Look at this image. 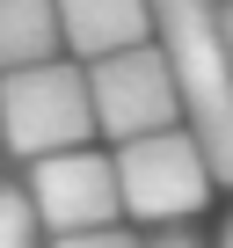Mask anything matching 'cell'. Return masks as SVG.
Listing matches in <instances>:
<instances>
[{
    "label": "cell",
    "mask_w": 233,
    "mask_h": 248,
    "mask_svg": "<svg viewBox=\"0 0 233 248\" xmlns=\"http://www.w3.org/2000/svg\"><path fill=\"white\" fill-rule=\"evenodd\" d=\"M58 44H66V15H58V0H0V73L51 66Z\"/></svg>",
    "instance_id": "obj_7"
},
{
    "label": "cell",
    "mask_w": 233,
    "mask_h": 248,
    "mask_svg": "<svg viewBox=\"0 0 233 248\" xmlns=\"http://www.w3.org/2000/svg\"><path fill=\"white\" fill-rule=\"evenodd\" d=\"M153 44L175 66L189 132L204 139L211 168L233 183V44L218 22V0H153Z\"/></svg>",
    "instance_id": "obj_1"
},
{
    "label": "cell",
    "mask_w": 233,
    "mask_h": 248,
    "mask_svg": "<svg viewBox=\"0 0 233 248\" xmlns=\"http://www.w3.org/2000/svg\"><path fill=\"white\" fill-rule=\"evenodd\" d=\"M0 117H8V154H22L29 168L51 154H80L102 117H95V88L80 59H51L29 73H0Z\"/></svg>",
    "instance_id": "obj_2"
},
{
    "label": "cell",
    "mask_w": 233,
    "mask_h": 248,
    "mask_svg": "<svg viewBox=\"0 0 233 248\" xmlns=\"http://www.w3.org/2000/svg\"><path fill=\"white\" fill-rule=\"evenodd\" d=\"M146 248H204V233L197 226H160V233H146Z\"/></svg>",
    "instance_id": "obj_10"
},
{
    "label": "cell",
    "mask_w": 233,
    "mask_h": 248,
    "mask_svg": "<svg viewBox=\"0 0 233 248\" xmlns=\"http://www.w3.org/2000/svg\"><path fill=\"white\" fill-rule=\"evenodd\" d=\"M51 248H146V233H124V226H102V233H66Z\"/></svg>",
    "instance_id": "obj_9"
},
{
    "label": "cell",
    "mask_w": 233,
    "mask_h": 248,
    "mask_svg": "<svg viewBox=\"0 0 233 248\" xmlns=\"http://www.w3.org/2000/svg\"><path fill=\"white\" fill-rule=\"evenodd\" d=\"M218 22H226V44H233V0H218Z\"/></svg>",
    "instance_id": "obj_11"
},
{
    "label": "cell",
    "mask_w": 233,
    "mask_h": 248,
    "mask_svg": "<svg viewBox=\"0 0 233 248\" xmlns=\"http://www.w3.org/2000/svg\"><path fill=\"white\" fill-rule=\"evenodd\" d=\"M58 15H66V51H80V66L139 51L153 37V0H58Z\"/></svg>",
    "instance_id": "obj_6"
},
{
    "label": "cell",
    "mask_w": 233,
    "mask_h": 248,
    "mask_svg": "<svg viewBox=\"0 0 233 248\" xmlns=\"http://www.w3.org/2000/svg\"><path fill=\"white\" fill-rule=\"evenodd\" d=\"M0 248H44V219L22 183H0Z\"/></svg>",
    "instance_id": "obj_8"
},
{
    "label": "cell",
    "mask_w": 233,
    "mask_h": 248,
    "mask_svg": "<svg viewBox=\"0 0 233 248\" xmlns=\"http://www.w3.org/2000/svg\"><path fill=\"white\" fill-rule=\"evenodd\" d=\"M218 248H233V219H226V241H218Z\"/></svg>",
    "instance_id": "obj_12"
},
{
    "label": "cell",
    "mask_w": 233,
    "mask_h": 248,
    "mask_svg": "<svg viewBox=\"0 0 233 248\" xmlns=\"http://www.w3.org/2000/svg\"><path fill=\"white\" fill-rule=\"evenodd\" d=\"M0 146H8V117H0Z\"/></svg>",
    "instance_id": "obj_13"
},
{
    "label": "cell",
    "mask_w": 233,
    "mask_h": 248,
    "mask_svg": "<svg viewBox=\"0 0 233 248\" xmlns=\"http://www.w3.org/2000/svg\"><path fill=\"white\" fill-rule=\"evenodd\" d=\"M87 88H95V117L116 146H139L153 132H175L182 117V88H175V66L160 44H139V51H116L102 66H87Z\"/></svg>",
    "instance_id": "obj_4"
},
{
    "label": "cell",
    "mask_w": 233,
    "mask_h": 248,
    "mask_svg": "<svg viewBox=\"0 0 233 248\" xmlns=\"http://www.w3.org/2000/svg\"><path fill=\"white\" fill-rule=\"evenodd\" d=\"M116 175H124V212H139L146 226H189L218 183V168L189 124L153 132L139 146H116Z\"/></svg>",
    "instance_id": "obj_3"
},
{
    "label": "cell",
    "mask_w": 233,
    "mask_h": 248,
    "mask_svg": "<svg viewBox=\"0 0 233 248\" xmlns=\"http://www.w3.org/2000/svg\"><path fill=\"white\" fill-rule=\"evenodd\" d=\"M22 190H29L37 219H44L58 241H66V233H102V226H116V212H124V175H116V161L95 154V146L37 161Z\"/></svg>",
    "instance_id": "obj_5"
}]
</instances>
